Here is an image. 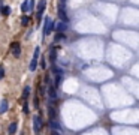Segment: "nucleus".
Masks as SVG:
<instances>
[{"mask_svg": "<svg viewBox=\"0 0 139 135\" xmlns=\"http://www.w3.org/2000/svg\"><path fill=\"white\" fill-rule=\"evenodd\" d=\"M28 23H30V18H28L27 15H24L23 18H21V26H24V27H26Z\"/></svg>", "mask_w": 139, "mask_h": 135, "instance_id": "nucleus-16", "label": "nucleus"}, {"mask_svg": "<svg viewBox=\"0 0 139 135\" xmlns=\"http://www.w3.org/2000/svg\"><path fill=\"white\" fill-rule=\"evenodd\" d=\"M11 51H12L14 57H17V59L21 56V47H19V42H12V45H11Z\"/></svg>", "mask_w": 139, "mask_h": 135, "instance_id": "nucleus-3", "label": "nucleus"}, {"mask_svg": "<svg viewBox=\"0 0 139 135\" xmlns=\"http://www.w3.org/2000/svg\"><path fill=\"white\" fill-rule=\"evenodd\" d=\"M51 72H52L54 75H57V74H63V72H61V69L58 68V66H56V65H52V66H51Z\"/></svg>", "mask_w": 139, "mask_h": 135, "instance_id": "nucleus-14", "label": "nucleus"}, {"mask_svg": "<svg viewBox=\"0 0 139 135\" xmlns=\"http://www.w3.org/2000/svg\"><path fill=\"white\" fill-rule=\"evenodd\" d=\"M56 54H57V51H56V48H54V47H51V50H49V60H51V62H54V60H56Z\"/></svg>", "mask_w": 139, "mask_h": 135, "instance_id": "nucleus-13", "label": "nucleus"}, {"mask_svg": "<svg viewBox=\"0 0 139 135\" xmlns=\"http://www.w3.org/2000/svg\"><path fill=\"white\" fill-rule=\"evenodd\" d=\"M34 8V0H28V11H32Z\"/></svg>", "mask_w": 139, "mask_h": 135, "instance_id": "nucleus-19", "label": "nucleus"}, {"mask_svg": "<svg viewBox=\"0 0 139 135\" xmlns=\"http://www.w3.org/2000/svg\"><path fill=\"white\" fill-rule=\"evenodd\" d=\"M57 89L54 87V86H51L49 87V92H48V95H49V98L51 99H57V92H56Z\"/></svg>", "mask_w": 139, "mask_h": 135, "instance_id": "nucleus-8", "label": "nucleus"}, {"mask_svg": "<svg viewBox=\"0 0 139 135\" xmlns=\"http://www.w3.org/2000/svg\"><path fill=\"white\" fill-rule=\"evenodd\" d=\"M54 26H56V23H54V21H52L49 17H46L45 21H43V36L51 35L52 30H54Z\"/></svg>", "mask_w": 139, "mask_h": 135, "instance_id": "nucleus-1", "label": "nucleus"}, {"mask_svg": "<svg viewBox=\"0 0 139 135\" xmlns=\"http://www.w3.org/2000/svg\"><path fill=\"white\" fill-rule=\"evenodd\" d=\"M48 114H49V119H56V110L49 105V108H48Z\"/></svg>", "mask_w": 139, "mask_h": 135, "instance_id": "nucleus-15", "label": "nucleus"}, {"mask_svg": "<svg viewBox=\"0 0 139 135\" xmlns=\"http://www.w3.org/2000/svg\"><path fill=\"white\" fill-rule=\"evenodd\" d=\"M41 68H42V69H46V62H45V59H42V60H41Z\"/></svg>", "mask_w": 139, "mask_h": 135, "instance_id": "nucleus-25", "label": "nucleus"}, {"mask_svg": "<svg viewBox=\"0 0 139 135\" xmlns=\"http://www.w3.org/2000/svg\"><path fill=\"white\" fill-rule=\"evenodd\" d=\"M28 69L32 71V72L37 69V59H33V60L30 62V66H28Z\"/></svg>", "mask_w": 139, "mask_h": 135, "instance_id": "nucleus-11", "label": "nucleus"}, {"mask_svg": "<svg viewBox=\"0 0 139 135\" xmlns=\"http://www.w3.org/2000/svg\"><path fill=\"white\" fill-rule=\"evenodd\" d=\"M37 90H39V95H41V96H43V93H45V90H43V87H42V84H39V87H37Z\"/></svg>", "mask_w": 139, "mask_h": 135, "instance_id": "nucleus-21", "label": "nucleus"}, {"mask_svg": "<svg viewBox=\"0 0 139 135\" xmlns=\"http://www.w3.org/2000/svg\"><path fill=\"white\" fill-rule=\"evenodd\" d=\"M49 81H51V80H49V75H46V77H45V83L49 84Z\"/></svg>", "mask_w": 139, "mask_h": 135, "instance_id": "nucleus-26", "label": "nucleus"}, {"mask_svg": "<svg viewBox=\"0 0 139 135\" xmlns=\"http://www.w3.org/2000/svg\"><path fill=\"white\" fill-rule=\"evenodd\" d=\"M23 110H24V113H26V114H28V102H24Z\"/></svg>", "mask_w": 139, "mask_h": 135, "instance_id": "nucleus-23", "label": "nucleus"}, {"mask_svg": "<svg viewBox=\"0 0 139 135\" xmlns=\"http://www.w3.org/2000/svg\"><path fill=\"white\" fill-rule=\"evenodd\" d=\"M33 128H34V132H41V129H42V119H41V116H33Z\"/></svg>", "mask_w": 139, "mask_h": 135, "instance_id": "nucleus-2", "label": "nucleus"}, {"mask_svg": "<svg viewBox=\"0 0 139 135\" xmlns=\"http://www.w3.org/2000/svg\"><path fill=\"white\" fill-rule=\"evenodd\" d=\"M5 77V69H3V66H0V80H3Z\"/></svg>", "mask_w": 139, "mask_h": 135, "instance_id": "nucleus-24", "label": "nucleus"}, {"mask_svg": "<svg viewBox=\"0 0 139 135\" xmlns=\"http://www.w3.org/2000/svg\"><path fill=\"white\" fill-rule=\"evenodd\" d=\"M61 81H63V74H57V75H56V78H54V84H52V86L57 89V87H58V86L61 84Z\"/></svg>", "mask_w": 139, "mask_h": 135, "instance_id": "nucleus-6", "label": "nucleus"}, {"mask_svg": "<svg viewBox=\"0 0 139 135\" xmlns=\"http://www.w3.org/2000/svg\"><path fill=\"white\" fill-rule=\"evenodd\" d=\"M49 128H51L52 131H60V123L56 122L54 119H51V120H49Z\"/></svg>", "mask_w": 139, "mask_h": 135, "instance_id": "nucleus-7", "label": "nucleus"}, {"mask_svg": "<svg viewBox=\"0 0 139 135\" xmlns=\"http://www.w3.org/2000/svg\"><path fill=\"white\" fill-rule=\"evenodd\" d=\"M21 11H23V12H27V11H28V0H24V2H23V5H21Z\"/></svg>", "mask_w": 139, "mask_h": 135, "instance_id": "nucleus-17", "label": "nucleus"}, {"mask_svg": "<svg viewBox=\"0 0 139 135\" xmlns=\"http://www.w3.org/2000/svg\"><path fill=\"white\" fill-rule=\"evenodd\" d=\"M60 2H66V0H60Z\"/></svg>", "mask_w": 139, "mask_h": 135, "instance_id": "nucleus-27", "label": "nucleus"}, {"mask_svg": "<svg viewBox=\"0 0 139 135\" xmlns=\"http://www.w3.org/2000/svg\"><path fill=\"white\" fill-rule=\"evenodd\" d=\"M8 108H9V104L6 99H2V102H0V114H3V113L8 111Z\"/></svg>", "mask_w": 139, "mask_h": 135, "instance_id": "nucleus-5", "label": "nucleus"}, {"mask_svg": "<svg viewBox=\"0 0 139 135\" xmlns=\"http://www.w3.org/2000/svg\"><path fill=\"white\" fill-rule=\"evenodd\" d=\"M17 128H18V125H17L15 122H12L9 125V128H8V132H9V134H15V132H17Z\"/></svg>", "mask_w": 139, "mask_h": 135, "instance_id": "nucleus-10", "label": "nucleus"}, {"mask_svg": "<svg viewBox=\"0 0 139 135\" xmlns=\"http://www.w3.org/2000/svg\"><path fill=\"white\" fill-rule=\"evenodd\" d=\"M39 54H41V50H39V48H34V56H33V59H37Z\"/></svg>", "mask_w": 139, "mask_h": 135, "instance_id": "nucleus-20", "label": "nucleus"}, {"mask_svg": "<svg viewBox=\"0 0 139 135\" xmlns=\"http://www.w3.org/2000/svg\"><path fill=\"white\" fill-rule=\"evenodd\" d=\"M0 11H2V14L3 15H9L11 14V8L9 6H3V9H0Z\"/></svg>", "mask_w": 139, "mask_h": 135, "instance_id": "nucleus-18", "label": "nucleus"}, {"mask_svg": "<svg viewBox=\"0 0 139 135\" xmlns=\"http://www.w3.org/2000/svg\"><path fill=\"white\" fill-rule=\"evenodd\" d=\"M33 107H34V108H39V99H37V98L33 99Z\"/></svg>", "mask_w": 139, "mask_h": 135, "instance_id": "nucleus-22", "label": "nucleus"}, {"mask_svg": "<svg viewBox=\"0 0 139 135\" xmlns=\"http://www.w3.org/2000/svg\"><path fill=\"white\" fill-rule=\"evenodd\" d=\"M46 8V2L45 0H41L39 3H37V12H43Z\"/></svg>", "mask_w": 139, "mask_h": 135, "instance_id": "nucleus-9", "label": "nucleus"}, {"mask_svg": "<svg viewBox=\"0 0 139 135\" xmlns=\"http://www.w3.org/2000/svg\"><path fill=\"white\" fill-rule=\"evenodd\" d=\"M30 90H32V89H30V86H26V87H24V92H23V99H27L28 96H30Z\"/></svg>", "mask_w": 139, "mask_h": 135, "instance_id": "nucleus-12", "label": "nucleus"}, {"mask_svg": "<svg viewBox=\"0 0 139 135\" xmlns=\"http://www.w3.org/2000/svg\"><path fill=\"white\" fill-rule=\"evenodd\" d=\"M54 29H56L58 33H63V32H67V29H69V26H67V23H58V24H56L54 26Z\"/></svg>", "mask_w": 139, "mask_h": 135, "instance_id": "nucleus-4", "label": "nucleus"}]
</instances>
